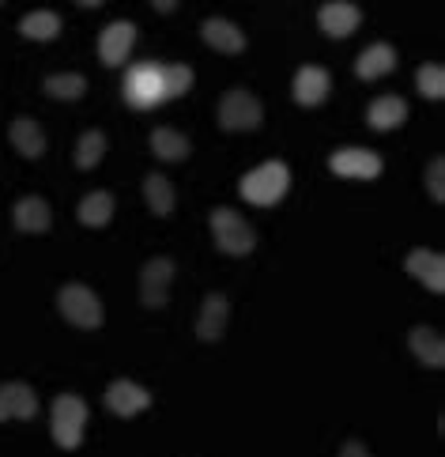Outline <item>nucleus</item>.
Listing matches in <instances>:
<instances>
[{"label":"nucleus","mask_w":445,"mask_h":457,"mask_svg":"<svg viewBox=\"0 0 445 457\" xmlns=\"http://www.w3.org/2000/svg\"><path fill=\"white\" fill-rule=\"evenodd\" d=\"M291 186V170H287V162H260L257 170H250L242 178V197L257 204V208H272L276 201H284V193Z\"/></svg>","instance_id":"nucleus-1"},{"label":"nucleus","mask_w":445,"mask_h":457,"mask_svg":"<svg viewBox=\"0 0 445 457\" xmlns=\"http://www.w3.org/2000/svg\"><path fill=\"white\" fill-rule=\"evenodd\" d=\"M211 235H216V246L230 257H242L257 246V231L245 223L235 208H216L211 212Z\"/></svg>","instance_id":"nucleus-2"},{"label":"nucleus","mask_w":445,"mask_h":457,"mask_svg":"<svg viewBox=\"0 0 445 457\" xmlns=\"http://www.w3.org/2000/svg\"><path fill=\"white\" fill-rule=\"evenodd\" d=\"M57 306L76 329H98L103 325V303L87 284H64L57 291Z\"/></svg>","instance_id":"nucleus-3"},{"label":"nucleus","mask_w":445,"mask_h":457,"mask_svg":"<svg viewBox=\"0 0 445 457\" xmlns=\"http://www.w3.org/2000/svg\"><path fill=\"white\" fill-rule=\"evenodd\" d=\"M84 423H87V404L76 394H61L54 401V443L61 450H76L84 438Z\"/></svg>","instance_id":"nucleus-4"},{"label":"nucleus","mask_w":445,"mask_h":457,"mask_svg":"<svg viewBox=\"0 0 445 457\" xmlns=\"http://www.w3.org/2000/svg\"><path fill=\"white\" fill-rule=\"evenodd\" d=\"M265 110L253 99L250 91H227L219 103V125L230 129V133H245V129H257Z\"/></svg>","instance_id":"nucleus-5"},{"label":"nucleus","mask_w":445,"mask_h":457,"mask_svg":"<svg viewBox=\"0 0 445 457\" xmlns=\"http://www.w3.org/2000/svg\"><path fill=\"white\" fill-rule=\"evenodd\" d=\"M170 280H174V261L170 257L147 261L144 272H140V299H144V306H167Z\"/></svg>","instance_id":"nucleus-6"},{"label":"nucleus","mask_w":445,"mask_h":457,"mask_svg":"<svg viewBox=\"0 0 445 457\" xmlns=\"http://www.w3.org/2000/svg\"><path fill=\"white\" fill-rule=\"evenodd\" d=\"M133 42H136V27L133 23H110L103 35H98V57L110 69H118L125 64V57L133 54Z\"/></svg>","instance_id":"nucleus-7"},{"label":"nucleus","mask_w":445,"mask_h":457,"mask_svg":"<svg viewBox=\"0 0 445 457\" xmlns=\"http://www.w3.org/2000/svg\"><path fill=\"white\" fill-rule=\"evenodd\" d=\"M317 23L325 35H333V38H348L358 30L362 23V12L351 4V0H328V4L317 12Z\"/></svg>","instance_id":"nucleus-8"},{"label":"nucleus","mask_w":445,"mask_h":457,"mask_svg":"<svg viewBox=\"0 0 445 457\" xmlns=\"http://www.w3.org/2000/svg\"><path fill=\"white\" fill-rule=\"evenodd\" d=\"M340 178H377L382 174V155L367 152V148H340L333 159H328Z\"/></svg>","instance_id":"nucleus-9"},{"label":"nucleus","mask_w":445,"mask_h":457,"mask_svg":"<svg viewBox=\"0 0 445 457\" xmlns=\"http://www.w3.org/2000/svg\"><path fill=\"white\" fill-rule=\"evenodd\" d=\"M38 397L27 382H4L0 386V423L4 420H35Z\"/></svg>","instance_id":"nucleus-10"},{"label":"nucleus","mask_w":445,"mask_h":457,"mask_svg":"<svg viewBox=\"0 0 445 457\" xmlns=\"http://www.w3.org/2000/svg\"><path fill=\"white\" fill-rule=\"evenodd\" d=\"M404 269L416 276V280H423L426 287L434 291V295H441L445 291V257L434 253V250H411L404 257Z\"/></svg>","instance_id":"nucleus-11"},{"label":"nucleus","mask_w":445,"mask_h":457,"mask_svg":"<svg viewBox=\"0 0 445 457\" xmlns=\"http://www.w3.org/2000/svg\"><path fill=\"white\" fill-rule=\"evenodd\" d=\"M147 404H152V394H147V389L144 386H136V382H113L110 389H106V408H110V412L113 416H140L144 412V408Z\"/></svg>","instance_id":"nucleus-12"},{"label":"nucleus","mask_w":445,"mask_h":457,"mask_svg":"<svg viewBox=\"0 0 445 457\" xmlns=\"http://www.w3.org/2000/svg\"><path fill=\"white\" fill-rule=\"evenodd\" d=\"M328 87H333V79L321 64H306V69L294 72V99L302 106H321L328 99Z\"/></svg>","instance_id":"nucleus-13"},{"label":"nucleus","mask_w":445,"mask_h":457,"mask_svg":"<svg viewBox=\"0 0 445 457\" xmlns=\"http://www.w3.org/2000/svg\"><path fill=\"white\" fill-rule=\"evenodd\" d=\"M397 69V50L389 42H374L370 50H362L355 61V76L358 79H382Z\"/></svg>","instance_id":"nucleus-14"},{"label":"nucleus","mask_w":445,"mask_h":457,"mask_svg":"<svg viewBox=\"0 0 445 457\" xmlns=\"http://www.w3.org/2000/svg\"><path fill=\"white\" fill-rule=\"evenodd\" d=\"M227 318H230L227 295L211 291V295L204 299V306H201V318H196V337H201V340H219L223 329H227Z\"/></svg>","instance_id":"nucleus-15"},{"label":"nucleus","mask_w":445,"mask_h":457,"mask_svg":"<svg viewBox=\"0 0 445 457\" xmlns=\"http://www.w3.org/2000/svg\"><path fill=\"white\" fill-rule=\"evenodd\" d=\"M159 72H162V64H155V61L136 64L133 69V76H128V99H133L136 106L159 103Z\"/></svg>","instance_id":"nucleus-16"},{"label":"nucleus","mask_w":445,"mask_h":457,"mask_svg":"<svg viewBox=\"0 0 445 457\" xmlns=\"http://www.w3.org/2000/svg\"><path fill=\"white\" fill-rule=\"evenodd\" d=\"M404 118H408V103L400 95H382V99H374L367 110V121H370V129H377V133H389V129L404 125Z\"/></svg>","instance_id":"nucleus-17"},{"label":"nucleus","mask_w":445,"mask_h":457,"mask_svg":"<svg viewBox=\"0 0 445 457\" xmlns=\"http://www.w3.org/2000/svg\"><path fill=\"white\" fill-rule=\"evenodd\" d=\"M49 223H54V212L42 197H23L15 204V227H20L23 235H45Z\"/></svg>","instance_id":"nucleus-18"},{"label":"nucleus","mask_w":445,"mask_h":457,"mask_svg":"<svg viewBox=\"0 0 445 457\" xmlns=\"http://www.w3.org/2000/svg\"><path fill=\"white\" fill-rule=\"evenodd\" d=\"M408 345H411V352H416L419 363H426V367H441L445 363V340H441L438 329H431V325H419V329H411Z\"/></svg>","instance_id":"nucleus-19"},{"label":"nucleus","mask_w":445,"mask_h":457,"mask_svg":"<svg viewBox=\"0 0 445 457\" xmlns=\"http://www.w3.org/2000/svg\"><path fill=\"white\" fill-rule=\"evenodd\" d=\"M201 35L211 50H219V54H242L245 50V35L230 20H204Z\"/></svg>","instance_id":"nucleus-20"},{"label":"nucleus","mask_w":445,"mask_h":457,"mask_svg":"<svg viewBox=\"0 0 445 457\" xmlns=\"http://www.w3.org/2000/svg\"><path fill=\"white\" fill-rule=\"evenodd\" d=\"M152 152L162 159V162H181L189 152H193V144L177 133V129H170V125H162V129H155L152 133Z\"/></svg>","instance_id":"nucleus-21"},{"label":"nucleus","mask_w":445,"mask_h":457,"mask_svg":"<svg viewBox=\"0 0 445 457\" xmlns=\"http://www.w3.org/2000/svg\"><path fill=\"white\" fill-rule=\"evenodd\" d=\"M8 137H12V144H15V152L27 155V159H38V155L45 152V137H42V129H38L35 121H30V118L12 121Z\"/></svg>","instance_id":"nucleus-22"},{"label":"nucleus","mask_w":445,"mask_h":457,"mask_svg":"<svg viewBox=\"0 0 445 457\" xmlns=\"http://www.w3.org/2000/svg\"><path fill=\"white\" fill-rule=\"evenodd\" d=\"M113 220V197L106 189H95L87 193L84 201H79V223H87V227H106Z\"/></svg>","instance_id":"nucleus-23"},{"label":"nucleus","mask_w":445,"mask_h":457,"mask_svg":"<svg viewBox=\"0 0 445 457\" xmlns=\"http://www.w3.org/2000/svg\"><path fill=\"white\" fill-rule=\"evenodd\" d=\"M193 87V69L189 64H162L159 72V103L162 99H177Z\"/></svg>","instance_id":"nucleus-24"},{"label":"nucleus","mask_w":445,"mask_h":457,"mask_svg":"<svg viewBox=\"0 0 445 457\" xmlns=\"http://www.w3.org/2000/svg\"><path fill=\"white\" fill-rule=\"evenodd\" d=\"M20 30L35 42H49L61 35V15L57 12H27L20 20Z\"/></svg>","instance_id":"nucleus-25"},{"label":"nucleus","mask_w":445,"mask_h":457,"mask_svg":"<svg viewBox=\"0 0 445 457\" xmlns=\"http://www.w3.org/2000/svg\"><path fill=\"white\" fill-rule=\"evenodd\" d=\"M84 91H87V79L79 76V72H57V76L45 79V95H54V99H64V103L84 99Z\"/></svg>","instance_id":"nucleus-26"},{"label":"nucleus","mask_w":445,"mask_h":457,"mask_svg":"<svg viewBox=\"0 0 445 457\" xmlns=\"http://www.w3.org/2000/svg\"><path fill=\"white\" fill-rule=\"evenodd\" d=\"M144 197H147V204H152L155 216H170V212H174V186L162 174L147 178V182H144Z\"/></svg>","instance_id":"nucleus-27"},{"label":"nucleus","mask_w":445,"mask_h":457,"mask_svg":"<svg viewBox=\"0 0 445 457\" xmlns=\"http://www.w3.org/2000/svg\"><path fill=\"white\" fill-rule=\"evenodd\" d=\"M103 155H106V137L98 133V129H91V133L79 137V144H76V167L79 170H95Z\"/></svg>","instance_id":"nucleus-28"},{"label":"nucleus","mask_w":445,"mask_h":457,"mask_svg":"<svg viewBox=\"0 0 445 457\" xmlns=\"http://www.w3.org/2000/svg\"><path fill=\"white\" fill-rule=\"evenodd\" d=\"M416 87H419V95H426V99H441L445 95V69L441 64H423L416 72Z\"/></svg>","instance_id":"nucleus-29"},{"label":"nucleus","mask_w":445,"mask_h":457,"mask_svg":"<svg viewBox=\"0 0 445 457\" xmlns=\"http://www.w3.org/2000/svg\"><path fill=\"white\" fill-rule=\"evenodd\" d=\"M426 186H431V197L441 204L445 201V159L441 155H434L431 167H426Z\"/></svg>","instance_id":"nucleus-30"},{"label":"nucleus","mask_w":445,"mask_h":457,"mask_svg":"<svg viewBox=\"0 0 445 457\" xmlns=\"http://www.w3.org/2000/svg\"><path fill=\"white\" fill-rule=\"evenodd\" d=\"M340 457H370V453H367V446H362V443H343Z\"/></svg>","instance_id":"nucleus-31"},{"label":"nucleus","mask_w":445,"mask_h":457,"mask_svg":"<svg viewBox=\"0 0 445 457\" xmlns=\"http://www.w3.org/2000/svg\"><path fill=\"white\" fill-rule=\"evenodd\" d=\"M152 4H155L159 12H174V8H177V0H152Z\"/></svg>","instance_id":"nucleus-32"},{"label":"nucleus","mask_w":445,"mask_h":457,"mask_svg":"<svg viewBox=\"0 0 445 457\" xmlns=\"http://www.w3.org/2000/svg\"><path fill=\"white\" fill-rule=\"evenodd\" d=\"M76 4H79V8H98L103 0H76Z\"/></svg>","instance_id":"nucleus-33"},{"label":"nucleus","mask_w":445,"mask_h":457,"mask_svg":"<svg viewBox=\"0 0 445 457\" xmlns=\"http://www.w3.org/2000/svg\"><path fill=\"white\" fill-rule=\"evenodd\" d=\"M0 4H4V0H0Z\"/></svg>","instance_id":"nucleus-34"}]
</instances>
